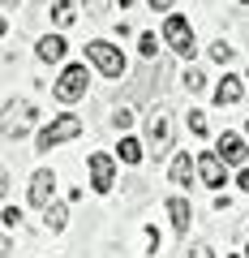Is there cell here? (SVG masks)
<instances>
[{"mask_svg":"<svg viewBox=\"0 0 249 258\" xmlns=\"http://www.w3.org/2000/svg\"><path fill=\"white\" fill-rule=\"evenodd\" d=\"M86 91H91V74H86V64H65L60 78H56V99H60V103H82Z\"/></svg>","mask_w":249,"mask_h":258,"instance_id":"cell-1","label":"cell"},{"mask_svg":"<svg viewBox=\"0 0 249 258\" xmlns=\"http://www.w3.org/2000/svg\"><path fill=\"white\" fill-rule=\"evenodd\" d=\"M86 60L99 69V74L108 78H120L125 69H129V60H125V52H120L116 43H103V39H95V43H86Z\"/></svg>","mask_w":249,"mask_h":258,"instance_id":"cell-2","label":"cell"},{"mask_svg":"<svg viewBox=\"0 0 249 258\" xmlns=\"http://www.w3.org/2000/svg\"><path fill=\"white\" fill-rule=\"evenodd\" d=\"M77 134H82V120H77L73 112H65V116H56L52 125H43V129H39V138H35V142H39V151L47 155V151H52V147H60V142H73Z\"/></svg>","mask_w":249,"mask_h":258,"instance_id":"cell-3","label":"cell"},{"mask_svg":"<svg viewBox=\"0 0 249 258\" xmlns=\"http://www.w3.org/2000/svg\"><path fill=\"white\" fill-rule=\"evenodd\" d=\"M146 147L155 151V155H163V151L172 147V112L168 108H155L146 116Z\"/></svg>","mask_w":249,"mask_h":258,"instance_id":"cell-4","label":"cell"},{"mask_svg":"<svg viewBox=\"0 0 249 258\" xmlns=\"http://www.w3.org/2000/svg\"><path fill=\"white\" fill-rule=\"evenodd\" d=\"M163 39L172 43L176 56H185V60L198 52V43H194V26H189L185 18H176V13H172V18H163Z\"/></svg>","mask_w":249,"mask_h":258,"instance_id":"cell-5","label":"cell"},{"mask_svg":"<svg viewBox=\"0 0 249 258\" xmlns=\"http://www.w3.org/2000/svg\"><path fill=\"white\" fill-rule=\"evenodd\" d=\"M30 125H35V108H30V103H9V108H5V138H26L30 134Z\"/></svg>","mask_w":249,"mask_h":258,"instance_id":"cell-6","label":"cell"},{"mask_svg":"<svg viewBox=\"0 0 249 258\" xmlns=\"http://www.w3.org/2000/svg\"><path fill=\"white\" fill-rule=\"evenodd\" d=\"M198 176H202L211 189H223V185H228V159H223L219 151H202V155H198Z\"/></svg>","mask_w":249,"mask_h":258,"instance_id":"cell-7","label":"cell"},{"mask_svg":"<svg viewBox=\"0 0 249 258\" xmlns=\"http://www.w3.org/2000/svg\"><path fill=\"white\" fill-rule=\"evenodd\" d=\"M112 176H116V164H112L108 151L91 155V189H95V194H108V189H112Z\"/></svg>","mask_w":249,"mask_h":258,"instance_id":"cell-8","label":"cell"},{"mask_svg":"<svg viewBox=\"0 0 249 258\" xmlns=\"http://www.w3.org/2000/svg\"><path fill=\"white\" fill-rule=\"evenodd\" d=\"M52 194H56L52 168H39V172L30 176V203H35V207H47V203H52Z\"/></svg>","mask_w":249,"mask_h":258,"instance_id":"cell-9","label":"cell"},{"mask_svg":"<svg viewBox=\"0 0 249 258\" xmlns=\"http://www.w3.org/2000/svg\"><path fill=\"white\" fill-rule=\"evenodd\" d=\"M215 151H219V155L228 159V164H245V159H249V142L240 138V134H219Z\"/></svg>","mask_w":249,"mask_h":258,"instance_id":"cell-10","label":"cell"},{"mask_svg":"<svg viewBox=\"0 0 249 258\" xmlns=\"http://www.w3.org/2000/svg\"><path fill=\"white\" fill-rule=\"evenodd\" d=\"M168 215H172V228L181 232V237H189V224H194V211H189V203H185L181 194H176V198H168Z\"/></svg>","mask_w":249,"mask_h":258,"instance_id":"cell-11","label":"cell"},{"mask_svg":"<svg viewBox=\"0 0 249 258\" xmlns=\"http://www.w3.org/2000/svg\"><path fill=\"white\" fill-rule=\"evenodd\" d=\"M245 91H249V86L240 82V78H223V82L215 86V103H219V108H232V103H236Z\"/></svg>","mask_w":249,"mask_h":258,"instance_id":"cell-12","label":"cell"},{"mask_svg":"<svg viewBox=\"0 0 249 258\" xmlns=\"http://www.w3.org/2000/svg\"><path fill=\"white\" fill-rule=\"evenodd\" d=\"M194 172H198V164H194L189 155H176V159H172V185H176V189H189Z\"/></svg>","mask_w":249,"mask_h":258,"instance_id":"cell-13","label":"cell"},{"mask_svg":"<svg viewBox=\"0 0 249 258\" xmlns=\"http://www.w3.org/2000/svg\"><path fill=\"white\" fill-rule=\"evenodd\" d=\"M52 22L60 30L73 26V22H77V0H52Z\"/></svg>","mask_w":249,"mask_h":258,"instance_id":"cell-14","label":"cell"},{"mask_svg":"<svg viewBox=\"0 0 249 258\" xmlns=\"http://www.w3.org/2000/svg\"><path fill=\"white\" fill-rule=\"evenodd\" d=\"M60 56H65V39L60 35H47V39H39V60H60Z\"/></svg>","mask_w":249,"mask_h":258,"instance_id":"cell-15","label":"cell"},{"mask_svg":"<svg viewBox=\"0 0 249 258\" xmlns=\"http://www.w3.org/2000/svg\"><path fill=\"white\" fill-rule=\"evenodd\" d=\"M65 220H69V207H65V203H47V207H43V224H47L52 232L65 228Z\"/></svg>","mask_w":249,"mask_h":258,"instance_id":"cell-16","label":"cell"},{"mask_svg":"<svg viewBox=\"0 0 249 258\" xmlns=\"http://www.w3.org/2000/svg\"><path fill=\"white\" fill-rule=\"evenodd\" d=\"M120 164H142V142L138 138H120Z\"/></svg>","mask_w":249,"mask_h":258,"instance_id":"cell-17","label":"cell"},{"mask_svg":"<svg viewBox=\"0 0 249 258\" xmlns=\"http://www.w3.org/2000/svg\"><path fill=\"white\" fill-rule=\"evenodd\" d=\"M211 60H219V64H228V60H232V47L223 43V39H215V43H211Z\"/></svg>","mask_w":249,"mask_h":258,"instance_id":"cell-18","label":"cell"},{"mask_svg":"<svg viewBox=\"0 0 249 258\" xmlns=\"http://www.w3.org/2000/svg\"><path fill=\"white\" fill-rule=\"evenodd\" d=\"M185 86H189V95H198V91H206V78L198 74V69H189V74H185Z\"/></svg>","mask_w":249,"mask_h":258,"instance_id":"cell-19","label":"cell"},{"mask_svg":"<svg viewBox=\"0 0 249 258\" xmlns=\"http://www.w3.org/2000/svg\"><path fill=\"white\" fill-rule=\"evenodd\" d=\"M138 52L146 56V60H155V52H159V43H155V35H142V39H138Z\"/></svg>","mask_w":249,"mask_h":258,"instance_id":"cell-20","label":"cell"},{"mask_svg":"<svg viewBox=\"0 0 249 258\" xmlns=\"http://www.w3.org/2000/svg\"><path fill=\"white\" fill-rule=\"evenodd\" d=\"M18 224H22V211L18 207H5V228H18Z\"/></svg>","mask_w":249,"mask_h":258,"instance_id":"cell-21","label":"cell"},{"mask_svg":"<svg viewBox=\"0 0 249 258\" xmlns=\"http://www.w3.org/2000/svg\"><path fill=\"white\" fill-rule=\"evenodd\" d=\"M189 129H194V134H206V116L202 112H189Z\"/></svg>","mask_w":249,"mask_h":258,"instance_id":"cell-22","label":"cell"},{"mask_svg":"<svg viewBox=\"0 0 249 258\" xmlns=\"http://www.w3.org/2000/svg\"><path fill=\"white\" fill-rule=\"evenodd\" d=\"M82 5H86V13H91V18H99V13L108 9V0H82Z\"/></svg>","mask_w":249,"mask_h":258,"instance_id":"cell-23","label":"cell"},{"mask_svg":"<svg viewBox=\"0 0 249 258\" xmlns=\"http://www.w3.org/2000/svg\"><path fill=\"white\" fill-rule=\"evenodd\" d=\"M112 125H116V129H129V125H133V116H129V112H125V108H120L116 116H112Z\"/></svg>","mask_w":249,"mask_h":258,"instance_id":"cell-24","label":"cell"},{"mask_svg":"<svg viewBox=\"0 0 249 258\" xmlns=\"http://www.w3.org/2000/svg\"><path fill=\"white\" fill-rule=\"evenodd\" d=\"M236 185H240V189H245V194H249V164H245V168H240V176H236Z\"/></svg>","mask_w":249,"mask_h":258,"instance_id":"cell-25","label":"cell"},{"mask_svg":"<svg viewBox=\"0 0 249 258\" xmlns=\"http://www.w3.org/2000/svg\"><path fill=\"white\" fill-rule=\"evenodd\" d=\"M150 9H172V0H146Z\"/></svg>","mask_w":249,"mask_h":258,"instance_id":"cell-26","label":"cell"},{"mask_svg":"<svg viewBox=\"0 0 249 258\" xmlns=\"http://www.w3.org/2000/svg\"><path fill=\"white\" fill-rule=\"evenodd\" d=\"M194 258H215V254H211L206 245H194Z\"/></svg>","mask_w":249,"mask_h":258,"instance_id":"cell-27","label":"cell"},{"mask_svg":"<svg viewBox=\"0 0 249 258\" xmlns=\"http://www.w3.org/2000/svg\"><path fill=\"white\" fill-rule=\"evenodd\" d=\"M116 5H120V9H129V5H133V0H116Z\"/></svg>","mask_w":249,"mask_h":258,"instance_id":"cell-28","label":"cell"},{"mask_svg":"<svg viewBox=\"0 0 249 258\" xmlns=\"http://www.w3.org/2000/svg\"><path fill=\"white\" fill-rule=\"evenodd\" d=\"M13 5H18V0H5V9H13Z\"/></svg>","mask_w":249,"mask_h":258,"instance_id":"cell-29","label":"cell"},{"mask_svg":"<svg viewBox=\"0 0 249 258\" xmlns=\"http://www.w3.org/2000/svg\"><path fill=\"white\" fill-rule=\"evenodd\" d=\"M245 138H249V120H245Z\"/></svg>","mask_w":249,"mask_h":258,"instance_id":"cell-30","label":"cell"},{"mask_svg":"<svg viewBox=\"0 0 249 258\" xmlns=\"http://www.w3.org/2000/svg\"><path fill=\"white\" fill-rule=\"evenodd\" d=\"M240 5H249V0H240Z\"/></svg>","mask_w":249,"mask_h":258,"instance_id":"cell-31","label":"cell"},{"mask_svg":"<svg viewBox=\"0 0 249 258\" xmlns=\"http://www.w3.org/2000/svg\"><path fill=\"white\" fill-rule=\"evenodd\" d=\"M245 82H249V78H245Z\"/></svg>","mask_w":249,"mask_h":258,"instance_id":"cell-32","label":"cell"}]
</instances>
